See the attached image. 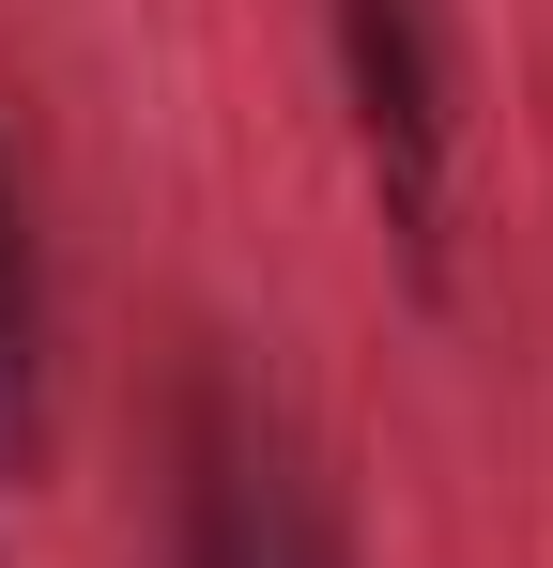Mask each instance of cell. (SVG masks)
Returning a JSON list of instances; mask_svg holds the SVG:
<instances>
[{"label":"cell","instance_id":"1","mask_svg":"<svg viewBox=\"0 0 553 568\" xmlns=\"http://www.w3.org/2000/svg\"><path fill=\"white\" fill-rule=\"evenodd\" d=\"M323 47H339V93H354L369 185L415 277H446V154H461V47L446 0H323Z\"/></svg>","mask_w":553,"mask_h":568},{"label":"cell","instance_id":"2","mask_svg":"<svg viewBox=\"0 0 553 568\" xmlns=\"http://www.w3.org/2000/svg\"><path fill=\"white\" fill-rule=\"evenodd\" d=\"M323 568H339V554H323Z\"/></svg>","mask_w":553,"mask_h":568}]
</instances>
